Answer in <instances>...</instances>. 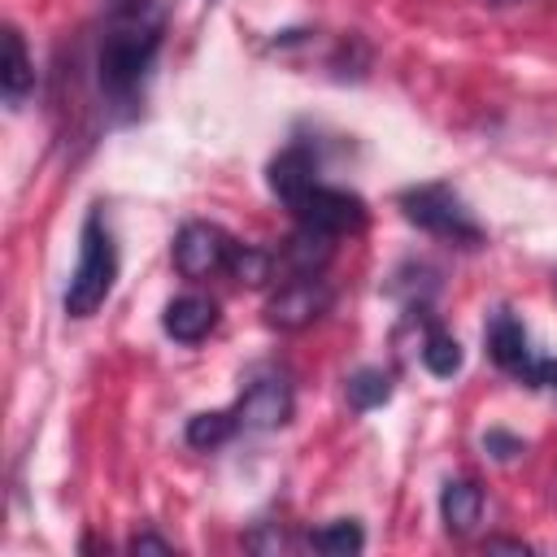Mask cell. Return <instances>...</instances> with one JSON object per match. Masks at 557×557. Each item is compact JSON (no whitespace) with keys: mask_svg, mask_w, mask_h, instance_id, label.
Here are the masks:
<instances>
[{"mask_svg":"<svg viewBox=\"0 0 557 557\" xmlns=\"http://www.w3.org/2000/svg\"><path fill=\"white\" fill-rule=\"evenodd\" d=\"M487 548H509V553H527L522 540H487Z\"/></svg>","mask_w":557,"mask_h":557,"instance_id":"ffe728a7","label":"cell"},{"mask_svg":"<svg viewBox=\"0 0 557 557\" xmlns=\"http://www.w3.org/2000/svg\"><path fill=\"white\" fill-rule=\"evenodd\" d=\"M487 4H513V0H487Z\"/></svg>","mask_w":557,"mask_h":557,"instance_id":"44dd1931","label":"cell"},{"mask_svg":"<svg viewBox=\"0 0 557 557\" xmlns=\"http://www.w3.org/2000/svg\"><path fill=\"white\" fill-rule=\"evenodd\" d=\"M131 553H170V540H161V535H135L131 540Z\"/></svg>","mask_w":557,"mask_h":557,"instance_id":"d6986e66","label":"cell"},{"mask_svg":"<svg viewBox=\"0 0 557 557\" xmlns=\"http://www.w3.org/2000/svg\"><path fill=\"white\" fill-rule=\"evenodd\" d=\"M331 309V287L322 274H292L270 300H265V322L274 331H305Z\"/></svg>","mask_w":557,"mask_h":557,"instance_id":"8992f818","label":"cell"},{"mask_svg":"<svg viewBox=\"0 0 557 557\" xmlns=\"http://www.w3.org/2000/svg\"><path fill=\"white\" fill-rule=\"evenodd\" d=\"M422 366L435 379H453L461 370V344L444 326H426V335H422Z\"/></svg>","mask_w":557,"mask_h":557,"instance_id":"4fadbf2b","label":"cell"},{"mask_svg":"<svg viewBox=\"0 0 557 557\" xmlns=\"http://www.w3.org/2000/svg\"><path fill=\"white\" fill-rule=\"evenodd\" d=\"M400 213L418 231H426L435 239H448V244H461V248L483 244V226L461 205V196L453 187H444V183H422V187L400 191Z\"/></svg>","mask_w":557,"mask_h":557,"instance_id":"3957f363","label":"cell"},{"mask_svg":"<svg viewBox=\"0 0 557 557\" xmlns=\"http://www.w3.org/2000/svg\"><path fill=\"white\" fill-rule=\"evenodd\" d=\"M487 352L518 383H527V387H553L557 392V361L531 352L527 331H522V322L509 309H496L492 313V322H487Z\"/></svg>","mask_w":557,"mask_h":557,"instance_id":"277c9868","label":"cell"},{"mask_svg":"<svg viewBox=\"0 0 557 557\" xmlns=\"http://www.w3.org/2000/svg\"><path fill=\"white\" fill-rule=\"evenodd\" d=\"M313 183H318V161H313L309 148L292 144V148H283V152L270 161V191H274L287 209H292Z\"/></svg>","mask_w":557,"mask_h":557,"instance_id":"9c48e42d","label":"cell"},{"mask_svg":"<svg viewBox=\"0 0 557 557\" xmlns=\"http://www.w3.org/2000/svg\"><path fill=\"white\" fill-rule=\"evenodd\" d=\"M231 274H235L239 283H248V287H261V283H270V274H274V257H270L265 248L239 244L235 257H231Z\"/></svg>","mask_w":557,"mask_h":557,"instance_id":"e0dca14e","label":"cell"},{"mask_svg":"<svg viewBox=\"0 0 557 557\" xmlns=\"http://www.w3.org/2000/svg\"><path fill=\"white\" fill-rule=\"evenodd\" d=\"M113 278H117L113 235H109V226H104L100 213H87L83 235H78V265H74L70 287H65V313L70 318H91L109 300Z\"/></svg>","mask_w":557,"mask_h":557,"instance_id":"7a4b0ae2","label":"cell"},{"mask_svg":"<svg viewBox=\"0 0 557 557\" xmlns=\"http://www.w3.org/2000/svg\"><path fill=\"white\" fill-rule=\"evenodd\" d=\"M235 239L213 226V222H187L174 239V270L183 278H209L218 270H231V257H235Z\"/></svg>","mask_w":557,"mask_h":557,"instance_id":"52a82bcc","label":"cell"},{"mask_svg":"<svg viewBox=\"0 0 557 557\" xmlns=\"http://www.w3.org/2000/svg\"><path fill=\"white\" fill-rule=\"evenodd\" d=\"M483 448H487L496 461H509V457L522 453V440H513V435H505V431H487V435H483Z\"/></svg>","mask_w":557,"mask_h":557,"instance_id":"ac0fdd59","label":"cell"},{"mask_svg":"<svg viewBox=\"0 0 557 557\" xmlns=\"http://www.w3.org/2000/svg\"><path fill=\"white\" fill-rule=\"evenodd\" d=\"M213 322H218V305H213L209 296H196V292L170 300V305H165V318H161L165 335L178 339V344H196V339H205V335L213 331Z\"/></svg>","mask_w":557,"mask_h":557,"instance_id":"30bf717a","label":"cell"},{"mask_svg":"<svg viewBox=\"0 0 557 557\" xmlns=\"http://www.w3.org/2000/svg\"><path fill=\"white\" fill-rule=\"evenodd\" d=\"M553 287H557V274H553Z\"/></svg>","mask_w":557,"mask_h":557,"instance_id":"7402d4cb","label":"cell"},{"mask_svg":"<svg viewBox=\"0 0 557 557\" xmlns=\"http://www.w3.org/2000/svg\"><path fill=\"white\" fill-rule=\"evenodd\" d=\"M296 222L318 231V235H357L366 226V200L357 191H344V187H326V183H313L296 205H292Z\"/></svg>","mask_w":557,"mask_h":557,"instance_id":"5b68a950","label":"cell"},{"mask_svg":"<svg viewBox=\"0 0 557 557\" xmlns=\"http://www.w3.org/2000/svg\"><path fill=\"white\" fill-rule=\"evenodd\" d=\"M170 22L165 0H117L104 17L100 48H96V78L100 96L117 109H131L144 91V78L157 61L161 35Z\"/></svg>","mask_w":557,"mask_h":557,"instance_id":"6da1fadb","label":"cell"},{"mask_svg":"<svg viewBox=\"0 0 557 557\" xmlns=\"http://www.w3.org/2000/svg\"><path fill=\"white\" fill-rule=\"evenodd\" d=\"M309 544H313L318 553L344 557V553H361V548H366V531H361L352 518H335V522L318 527V531L309 535Z\"/></svg>","mask_w":557,"mask_h":557,"instance_id":"9a60e30c","label":"cell"},{"mask_svg":"<svg viewBox=\"0 0 557 557\" xmlns=\"http://www.w3.org/2000/svg\"><path fill=\"white\" fill-rule=\"evenodd\" d=\"M292 405H296V396H292L287 374L261 370V374H252L248 387L239 392L235 418H239L244 431H274V426H283V422L292 418Z\"/></svg>","mask_w":557,"mask_h":557,"instance_id":"ba28073f","label":"cell"},{"mask_svg":"<svg viewBox=\"0 0 557 557\" xmlns=\"http://www.w3.org/2000/svg\"><path fill=\"white\" fill-rule=\"evenodd\" d=\"M440 518L453 535H470L483 518V487L470 483V479H457V483H444L440 492Z\"/></svg>","mask_w":557,"mask_h":557,"instance_id":"7c38bea8","label":"cell"},{"mask_svg":"<svg viewBox=\"0 0 557 557\" xmlns=\"http://www.w3.org/2000/svg\"><path fill=\"white\" fill-rule=\"evenodd\" d=\"M387 396H392V374H387V370L366 366V370H357V374L348 379V405H352L357 413L379 409Z\"/></svg>","mask_w":557,"mask_h":557,"instance_id":"2e32d148","label":"cell"},{"mask_svg":"<svg viewBox=\"0 0 557 557\" xmlns=\"http://www.w3.org/2000/svg\"><path fill=\"white\" fill-rule=\"evenodd\" d=\"M235 426H239L235 409H209V413H196V418L187 422V444H191V448H218V444L231 440Z\"/></svg>","mask_w":557,"mask_h":557,"instance_id":"5bb4252c","label":"cell"},{"mask_svg":"<svg viewBox=\"0 0 557 557\" xmlns=\"http://www.w3.org/2000/svg\"><path fill=\"white\" fill-rule=\"evenodd\" d=\"M30 87H35L30 52H26L22 35H17V26H4V61H0V91H4V104L17 109Z\"/></svg>","mask_w":557,"mask_h":557,"instance_id":"8fae6325","label":"cell"}]
</instances>
